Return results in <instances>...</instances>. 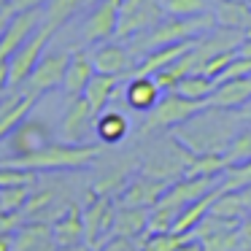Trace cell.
<instances>
[{
	"mask_svg": "<svg viewBox=\"0 0 251 251\" xmlns=\"http://www.w3.org/2000/svg\"><path fill=\"white\" fill-rule=\"evenodd\" d=\"M240 127H243V119L238 116V111L205 105L197 116H192L189 122L176 127L173 135L181 143H186L195 154H205V151L224 154Z\"/></svg>",
	"mask_w": 251,
	"mask_h": 251,
	"instance_id": "cell-1",
	"label": "cell"
},
{
	"mask_svg": "<svg viewBox=\"0 0 251 251\" xmlns=\"http://www.w3.org/2000/svg\"><path fill=\"white\" fill-rule=\"evenodd\" d=\"M98 157H100V146H95V143L51 141L38 151L25 154V157H8L6 162L41 173V170H81L89 168Z\"/></svg>",
	"mask_w": 251,
	"mask_h": 251,
	"instance_id": "cell-2",
	"label": "cell"
},
{
	"mask_svg": "<svg viewBox=\"0 0 251 251\" xmlns=\"http://www.w3.org/2000/svg\"><path fill=\"white\" fill-rule=\"evenodd\" d=\"M216 14L205 11L197 14V17H168L162 19L159 25H154L151 30L138 35V41L130 46V54H143L146 57L149 51L159 49L165 44H176V41H189V38H200V35L211 33L216 27Z\"/></svg>",
	"mask_w": 251,
	"mask_h": 251,
	"instance_id": "cell-3",
	"label": "cell"
},
{
	"mask_svg": "<svg viewBox=\"0 0 251 251\" xmlns=\"http://www.w3.org/2000/svg\"><path fill=\"white\" fill-rule=\"evenodd\" d=\"M116 202L111 195H100L98 189L87 192L84 202V229H87V243L92 249H103L114 238V224H116Z\"/></svg>",
	"mask_w": 251,
	"mask_h": 251,
	"instance_id": "cell-4",
	"label": "cell"
},
{
	"mask_svg": "<svg viewBox=\"0 0 251 251\" xmlns=\"http://www.w3.org/2000/svg\"><path fill=\"white\" fill-rule=\"evenodd\" d=\"M208 103H200V100L184 98L178 92H165L162 100L149 111L146 122L141 125V135H149L154 130H165V127H181L184 122H189L192 116H197Z\"/></svg>",
	"mask_w": 251,
	"mask_h": 251,
	"instance_id": "cell-5",
	"label": "cell"
},
{
	"mask_svg": "<svg viewBox=\"0 0 251 251\" xmlns=\"http://www.w3.org/2000/svg\"><path fill=\"white\" fill-rule=\"evenodd\" d=\"M54 33H57L54 27L41 25V27L35 30L33 38H30L22 49L14 51V57L8 60V87L11 89H17V92L25 89V84H27V78L33 76L35 65H38L41 57L46 54V46H49V41L54 38Z\"/></svg>",
	"mask_w": 251,
	"mask_h": 251,
	"instance_id": "cell-6",
	"label": "cell"
},
{
	"mask_svg": "<svg viewBox=\"0 0 251 251\" xmlns=\"http://www.w3.org/2000/svg\"><path fill=\"white\" fill-rule=\"evenodd\" d=\"M44 25V8H27V11H17L8 19L6 30L0 33V62H8L14 57V51L22 49L30 38L35 35V30Z\"/></svg>",
	"mask_w": 251,
	"mask_h": 251,
	"instance_id": "cell-7",
	"label": "cell"
},
{
	"mask_svg": "<svg viewBox=\"0 0 251 251\" xmlns=\"http://www.w3.org/2000/svg\"><path fill=\"white\" fill-rule=\"evenodd\" d=\"M162 8L157 0H122V14H119V27L116 38H130L151 30L154 25L162 22Z\"/></svg>",
	"mask_w": 251,
	"mask_h": 251,
	"instance_id": "cell-8",
	"label": "cell"
},
{
	"mask_svg": "<svg viewBox=\"0 0 251 251\" xmlns=\"http://www.w3.org/2000/svg\"><path fill=\"white\" fill-rule=\"evenodd\" d=\"M68 65H71V54H68V51H46V54L41 57V62L35 65L33 76L25 84V92L41 98V95H46V92L60 89L62 81H65Z\"/></svg>",
	"mask_w": 251,
	"mask_h": 251,
	"instance_id": "cell-9",
	"label": "cell"
},
{
	"mask_svg": "<svg viewBox=\"0 0 251 251\" xmlns=\"http://www.w3.org/2000/svg\"><path fill=\"white\" fill-rule=\"evenodd\" d=\"M119 14H122V0H100L87 17L81 30L84 44H105L116 35L119 27Z\"/></svg>",
	"mask_w": 251,
	"mask_h": 251,
	"instance_id": "cell-10",
	"label": "cell"
},
{
	"mask_svg": "<svg viewBox=\"0 0 251 251\" xmlns=\"http://www.w3.org/2000/svg\"><path fill=\"white\" fill-rule=\"evenodd\" d=\"M95 111L92 105L87 103V98H71L68 100V108L62 114L60 122V138L65 143H84L87 132L92 130V122H95Z\"/></svg>",
	"mask_w": 251,
	"mask_h": 251,
	"instance_id": "cell-11",
	"label": "cell"
},
{
	"mask_svg": "<svg viewBox=\"0 0 251 251\" xmlns=\"http://www.w3.org/2000/svg\"><path fill=\"white\" fill-rule=\"evenodd\" d=\"M168 181H159V178H151V176H138V178H132L127 186H122L119 189V197H116V202L119 205H138V208H154L159 202V197L165 195V189H168Z\"/></svg>",
	"mask_w": 251,
	"mask_h": 251,
	"instance_id": "cell-12",
	"label": "cell"
},
{
	"mask_svg": "<svg viewBox=\"0 0 251 251\" xmlns=\"http://www.w3.org/2000/svg\"><path fill=\"white\" fill-rule=\"evenodd\" d=\"M8 143H11V151L14 157H25V154H33L38 149H44L46 143H51V135H49V125L41 119H27L17 127V130L8 135Z\"/></svg>",
	"mask_w": 251,
	"mask_h": 251,
	"instance_id": "cell-13",
	"label": "cell"
},
{
	"mask_svg": "<svg viewBox=\"0 0 251 251\" xmlns=\"http://www.w3.org/2000/svg\"><path fill=\"white\" fill-rule=\"evenodd\" d=\"M92 62L98 73H108V76H127L132 73V54L127 46L114 44V41H105L98 49L92 51Z\"/></svg>",
	"mask_w": 251,
	"mask_h": 251,
	"instance_id": "cell-14",
	"label": "cell"
},
{
	"mask_svg": "<svg viewBox=\"0 0 251 251\" xmlns=\"http://www.w3.org/2000/svg\"><path fill=\"white\" fill-rule=\"evenodd\" d=\"M162 95L165 92L157 84V78L154 76H141V73H132V78L125 87L127 105H130L132 111H143V114H149V111L162 100Z\"/></svg>",
	"mask_w": 251,
	"mask_h": 251,
	"instance_id": "cell-15",
	"label": "cell"
},
{
	"mask_svg": "<svg viewBox=\"0 0 251 251\" xmlns=\"http://www.w3.org/2000/svg\"><path fill=\"white\" fill-rule=\"evenodd\" d=\"M51 232H54L57 249H60V246L84 243V240H87V229H84V205L71 202V205L51 222Z\"/></svg>",
	"mask_w": 251,
	"mask_h": 251,
	"instance_id": "cell-16",
	"label": "cell"
},
{
	"mask_svg": "<svg viewBox=\"0 0 251 251\" xmlns=\"http://www.w3.org/2000/svg\"><path fill=\"white\" fill-rule=\"evenodd\" d=\"M95 73H98V71H95L92 54L84 51V49L73 51V54H71V65H68V71H65V81H62V92H65V98L68 100H71V98H81Z\"/></svg>",
	"mask_w": 251,
	"mask_h": 251,
	"instance_id": "cell-17",
	"label": "cell"
},
{
	"mask_svg": "<svg viewBox=\"0 0 251 251\" xmlns=\"http://www.w3.org/2000/svg\"><path fill=\"white\" fill-rule=\"evenodd\" d=\"M11 251H57V240L49 222H25L14 235Z\"/></svg>",
	"mask_w": 251,
	"mask_h": 251,
	"instance_id": "cell-18",
	"label": "cell"
},
{
	"mask_svg": "<svg viewBox=\"0 0 251 251\" xmlns=\"http://www.w3.org/2000/svg\"><path fill=\"white\" fill-rule=\"evenodd\" d=\"M38 100L41 98H35V95H30V92H17V95H11V98H6L0 103V141L8 138L25 119H27L33 105L38 103Z\"/></svg>",
	"mask_w": 251,
	"mask_h": 251,
	"instance_id": "cell-19",
	"label": "cell"
},
{
	"mask_svg": "<svg viewBox=\"0 0 251 251\" xmlns=\"http://www.w3.org/2000/svg\"><path fill=\"white\" fill-rule=\"evenodd\" d=\"M195 44H197V38L176 41V44H165V46H159V49L149 51V54L141 60V65H138L132 73H141V76H154V73H159L162 68H168V65H173V62H178L181 57L186 54V51L195 49Z\"/></svg>",
	"mask_w": 251,
	"mask_h": 251,
	"instance_id": "cell-20",
	"label": "cell"
},
{
	"mask_svg": "<svg viewBox=\"0 0 251 251\" xmlns=\"http://www.w3.org/2000/svg\"><path fill=\"white\" fill-rule=\"evenodd\" d=\"M149 219H151V208H138V205H119L116 208V224L114 235L119 238H130L141 243L149 232Z\"/></svg>",
	"mask_w": 251,
	"mask_h": 251,
	"instance_id": "cell-21",
	"label": "cell"
},
{
	"mask_svg": "<svg viewBox=\"0 0 251 251\" xmlns=\"http://www.w3.org/2000/svg\"><path fill=\"white\" fill-rule=\"evenodd\" d=\"M219 192H222V181H219V186H213L208 195H202L200 200H195V202H189L186 208H181V213H178V219H176V227H173V232H181V235H195V229H197V224L202 222V219L211 213V205H213V200L219 197Z\"/></svg>",
	"mask_w": 251,
	"mask_h": 251,
	"instance_id": "cell-22",
	"label": "cell"
},
{
	"mask_svg": "<svg viewBox=\"0 0 251 251\" xmlns=\"http://www.w3.org/2000/svg\"><path fill=\"white\" fill-rule=\"evenodd\" d=\"M95 132H98L100 143L116 146V143H122L127 138L130 122H127V116L122 114V111H103V114H98V119H95Z\"/></svg>",
	"mask_w": 251,
	"mask_h": 251,
	"instance_id": "cell-23",
	"label": "cell"
},
{
	"mask_svg": "<svg viewBox=\"0 0 251 251\" xmlns=\"http://www.w3.org/2000/svg\"><path fill=\"white\" fill-rule=\"evenodd\" d=\"M116 84H119V76H108V73H95L92 81L84 89V98L92 105L95 114H103V108H108V103L116 95Z\"/></svg>",
	"mask_w": 251,
	"mask_h": 251,
	"instance_id": "cell-24",
	"label": "cell"
},
{
	"mask_svg": "<svg viewBox=\"0 0 251 251\" xmlns=\"http://www.w3.org/2000/svg\"><path fill=\"white\" fill-rule=\"evenodd\" d=\"M216 22L229 30H246L251 27V3L246 0H222L216 8Z\"/></svg>",
	"mask_w": 251,
	"mask_h": 251,
	"instance_id": "cell-25",
	"label": "cell"
},
{
	"mask_svg": "<svg viewBox=\"0 0 251 251\" xmlns=\"http://www.w3.org/2000/svg\"><path fill=\"white\" fill-rule=\"evenodd\" d=\"M227 170V159L222 151H205V154H195L192 162L186 165L184 176L192 178H222Z\"/></svg>",
	"mask_w": 251,
	"mask_h": 251,
	"instance_id": "cell-26",
	"label": "cell"
},
{
	"mask_svg": "<svg viewBox=\"0 0 251 251\" xmlns=\"http://www.w3.org/2000/svg\"><path fill=\"white\" fill-rule=\"evenodd\" d=\"M211 213L219 219H227V222H235V224H243V219L249 216V208H246L243 197H240L238 189L232 192H219V197L213 200L211 205Z\"/></svg>",
	"mask_w": 251,
	"mask_h": 251,
	"instance_id": "cell-27",
	"label": "cell"
},
{
	"mask_svg": "<svg viewBox=\"0 0 251 251\" xmlns=\"http://www.w3.org/2000/svg\"><path fill=\"white\" fill-rule=\"evenodd\" d=\"M213 89H216V81H213L211 76H205V73L195 71V73H189V76L181 78L178 87H176L173 92L184 95V98H192V100H200V103H208V98L213 95Z\"/></svg>",
	"mask_w": 251,
	"mask_h": 251,
	"instance_id": "cell-28",
	"label": "cell"
},
{
	"mask_svg": "<svg viewBox=\"0 0 251 251\" xmlns=\"http://www.w3.org/2000/svg\"><path fill=\"white\" fill-rule=\"evenodd\" d=\"M78 6H81V0H46V6H44V25L60 30L62 25H65L68 19L78 11Z\"/></svg>",
	"mask_w": 251,
	"mask_h": 251,
	"instance_id": "cell-29",
	"label": "cell"
},
{
	"mask_svg": "<svg viewBox=\"0 0 251 251\" xmlns=\"http://www.w3.org/2000/svg\"><path fill=\"white\" fill-rule=\"evenodd\" d=\"M35 184H38L35 170L19 168V165L0 159V189H6V186H35Z\"/></svg>",
	"mask_w": 251,
	"mask_h": 251,
	"instance_id": "cell-30",
	"label": "cell"
},
{
	"mask_svg": "<svg viewBox=\"0 0 251 251\" xmlns=\"http://www.w3.org/2000/svg\"><path fill=\"white\" fill-rule=\"evenodd\" d=\"M224 159H227V168L229 165L249 162L251 159V127H240L235 132V138L229 141L227 151H224Z\"/></svg>",
	"mask_w": 251,
	"mask_h": 251,
	"instance_id": "cell-31",
	"label": "cell"
},
{
	"mask_svg": "<svg viewBox=\"0 0 251 251\" xmlns=\"http://www.w3.org/2000/svg\"><path fill=\"white\" fill-rule=\"evenodd\" d=\"M189 235H181V232H154V235H146L141 240V251H176Z\"/></svg>",
	"mask_w": 251,
	"mask_h": 251,
	"instance_id": "cell-32",
	"label": "cell"
},
{
	"mask_svg": "<svg viewBox=\"0 0 251 251\" xmlns=\"http://www.w3.org/2000/svg\"><path fill=\"white\" fill-rule=\"evenodd\" d=\"M251 184V159L240 165H229L222 176V189L232 192V189H243V186Z\"/></svg>",
	"mask_w": 251,
	"mask_h": 251,
	"instance_id": "cell-33",
	"label": "cell"
},
{
	"mask_svg": "<svg viewBox=\"0 0 251 251\" xmlns=\"http://www.w3.org/2000/svg\"><path fill=\"white\" fill-rule=\"evenodd\" d=\"M30 195H33V186H6V189H0L3 213H8V211H25Z\"/></svg>",
	"mask_w": 251,
	"mask_h": 251,
	"instance_id": "cell-34",
	"label": "cell"
},
{
	"mask_svg": "<svg viewBox=\"0 0 251 251\" xmlns=\"http://www.w3.org/2000/svg\"><path fill=\"white\" fill-rule=\"evenodd\" d=\"M205 251H240V238L238 229H224V232L208 235V238H200Z\"/></svg>",
	"mask_w": 251,
	"mask_h": 251,
	"instance_id": "cell-35",
	"label": "cell"
},
{
	"mask_svg": "<svg viewBox=\"0 0 251 251\" xmlns=\"http://www.w3.org/2000/svg\"><path fill=\"white\" fill-rule=\"evenodd\" d=\"M168 17H197L208 11V0H165Z\"/></svg>",
	"mask_w": 251,
	"mask_h": 251,
	"instance_id": "cell-36",
	"label": "cell"
},
{
	"mask_svg": "<svg viewBox=\"0 0 251 251\" xmlns=\"http://www.w3.org/2000/svg\"><path fill=\"white\" fill-rule=\"evenodd\" d=\"M238 57V49H229V51H222V54H213L211 60L202 65V71L200 73H205V76H211L213 81H219V76H222L224 71L229 68V62Z\"/></svg>",
	"mask_w": 251,
	"mask_h": 251,
	"instance_id": "cell-37",
	"label": "cell"
},
{
	"mask_svg": "<svg viewBox=\"0 0 251 251\" xmlns=\"http://www.w3.org/2000/svg\"><path fill=\"white\" fill-rule=\"evenodd\" d=\"M100 251H141V246H138L135 240H130V238H119V235H114V238H111Z\"/></svg>",
	"mask_w": 251,
	"mask_h": 251,
	"instance_id": "cell-38",
	"label": "cell"
},
{
	"mask_svg": "<svg viewBox=\"0 0 251 251\" xmlns=\"http://www.w3.org/2000/svg\"><path fill=\"white\" fill-rule=\"evenodd\" d=\"M238 238H240V251H251V213L238 227Z\"/></svg>",
	"mask_w": 251,
	"mask_h": 251,
	"instance_id": "cell-39",
	"label": "cell"
},
{
	"mask_svg": "<svg viewBox=\"0 0 251 251\" xmlns=\"http://www.w3.org/2000/svg\"><path fill=\"white\" fill-rule=\"evenodd\" d=\"M14 11H27V8H44L46 0H11Z\"/></svg>",
	"mask_w": 251,
	"mask_h": 251,
	"instance_id": "cell-40",
	"label": "cell"
},
{
	"mask_svg": "<svg viewBox=\"0 0 251 251\" xmlns=\"http://www.w3.org/2000/svg\"><path fill=\"white\" fill-rule=\"evenodd\" d=\"M176 251H205V246H202V240H200V238L189 235V238H186V240H184V243H181Z\"/></svg>",
	"mask_w": 251,
	"mask_h": 251,
	"instance_id": "cell-41",
	"label": "cell"
},
{
	"mask_svg": "<svg viewBox=\"0 0 251 251\" xmlns=\"http://www.w3.org/2000/svg\"><path fill=\"white\" fill-rule=\"evenodd\" d=\"M57 251H98V249H92V246L84 240V243H73V246H60Z\"/></svg>",
	"mask_w": 251,
	"mask_h": 251,
	"instance_id": "cell-42",
	"label": "cell"
},
{
	"mask_svg": "<svg viewBox=\"0 0 251 251\" xmlns=\"http://www.w3.org/2000/svg\"><path fill=\"white\" fill-rule=\"evenodd\" d=\"M238 54L240 57H249V60H251V35H246V38H243V44L238 46Z\"/></svg>",
	"mask_w": 251,
	"mask_h": 251,
	"instance_id": "cell-43",
	"label": "cell"
},
{
	"mask_svg": "<svg viewBox=\"0 0 251 251\" xmlns=\"http://www.w3.org/2000/svg\"><path fill=\"white\" fill-rule=\"evenodd\" d=\"M8 87V62H0V92Z\"/></svg>",
	"mask_w": 251,
	"mask_h": 251,
	"instance_id": "cell-44",
	"label": "cell"
},
{
	"mask_svg": "<svg viewBox=\"0 0 251 251\" xmlns=\"http://www.w3.org/2000/svg\"><path fill=\"white\" fill-rule=\"evenodd\" d=\"M11 246H14V235L0 232V251H11Z\"/></svg>",
	"mask_w": 251,
	"mask_h": 251,
	"instance_id": "cell-45",
	"label": "cell"
},
{
	"mask_svg": "<svg viewBox=\"0 0 251 251\" xmlns=\"http://www.w3.org/2000/svg\"><path fill=\"white\" fill-rule=\"evenodd\" d=\"M238 192H240V197H243L246 208H249V213H251V184H249V186H243V189H238Z\"/></svg>",
	"mask_w": 251,
	"mask_h": 251,
	"instance_id": "cell-46",
	"label": "cell"
},
{
	"mask_svg": "<svg viewBox=\"0 0 251 251\" xmlns=\"http://www.w3.org/2000/svg\"><path fill=\"white\" fill-rule=\"evenodd\" d=\"M238 116H240L243 122H251V100L243 105V108H238Z\"/></svg>",
	"mask_w": 251,
	"mask_h": 251,
	"instance_id": "cell-47",
	"label": "cell"
},
{
	"mask_svg": "<svg viewBox=\"0 0 251 251\" xmlns=\"http://www.w3.org/2000/svg\"><path fill=\"white\" fill-rule=\"evenodd\" d=\"M0 3H11V0H0Z\"/></svg>",
	"mask_w": 251,
	"mask_h": 251,
	"instance_id": "cell-48",
	"label": "cell"
},
{
	"mask_svg": "<svg viewBox=\"0 0 251 251\" xmlns=\"http://www.w3.org/2000/svg\"><path fill=\"white\" fill-rule=\"evenodd\" d=\"M0 213H3V202H0Z\"/></svg>",
	"mask_w": 251,
	"mask_h": 251,
	"instance_id": "cell-49",
	"label": "cell"
},
{
	"mask_svg": "<svg viewBox=\"0 0 251 251\" xmlns=\"http://www.w3.org/2000/svg\"><path fill=\"white\" fill-rule=\"evenodd\" d=\"M3 6H6V3H0V8H3Z\"/></svg>",
	"mask_w": 251,
	"mask_h": 251,
	"instance_id": "cell-50",
	"label": "cell"
},
{
	"mask_svg": "<svg viewBox=\"0 0 251 251\" xmlns=\"http://www.w3.org/2000/svg\"><path fill=\"white\" fill-rule=\"evenodd\" d=\"M246 3H251V0H246Z\"/></svg>",
	"mask_w": 251,
	"mask_h": 251,
	"instance_id": "cell-51",
	"label": "cell"
}]
</instances>
